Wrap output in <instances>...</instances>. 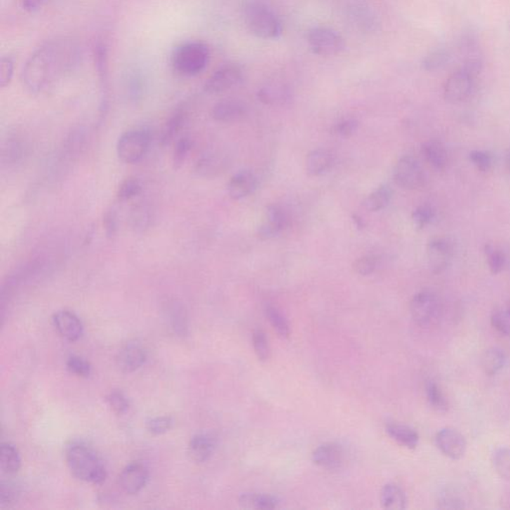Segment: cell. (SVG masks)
I'll list each match as a JSON object with an SVG mask.
<instances>
[{"label":"cell","mask_w":510,"mask_h":510,"mask_svg":"<svg viewBox=\"0 0 510 510\" xmlns=\"http://www.w3.org/2000/svg\"><path fill=\"white\" fill-rule=\"evenodd\" d=\"M440 311V302L435 293L424 290L417 293L410 302L412 318L419 326L427 327L435 321Z\"/></svg>","instance_id":"cell-8"},{"label":"cell","mask_w":510,"mask_h":510,"mask_svg":"<svg viewBox=\"0 0 510 510\" xmlns=\"http://www.w3.org/2000/svg\"><path fill=\"white\" fill-rule=\"evenodd\" d=\"M393 192L388 186L377 187L369 196L365 199L364 205L366 210L370 212H379L384 210L390 203L392 199Z\"/></svg>","instance_id":"cell-32"},{"label":"cell","mask_w":510,"mask_h":510,"mask_svg":"<svg viewBox=\"0 0 510 510\" xmlns=\"http://www.w3.org/2000/svg\"><path fill=\"white\" fill-rule=\"evenodd\" d=\"M253 346L256 357L262 362H267L271 356V349L264 332L255 330L253 334Z\"/></svg>","instance_id":"cell-37"},{"label":"cell","mask_w":510,"mask_h":510,"mask_svg":"<svg viewBox=\"0 0 510 510\" xmlns=\"http://www.w3.org/2000/svg\"><path fill=\"white\" fill-rule=\"evenodd\" d=\"M358 127H359V123L355 119H346V120H342L337 123L334 126L333 129H332V131H333V134H335L336 136L348 137L355 134L358 130Z\"/></svg>","instance_id":"cell-50"},{"label":"cell","mask_w":510,"mask_h":510,"mask_svg":"<svg viewBox=\"0 0 510 510\" xmlns=\"http://www.w3.org/2000/svg\"><path fill=\"white\" fill-rule=\"evenodd\" d=\"M81 46L70 37H57L40 45L27 59L21 72L23 87L40 94L67 77L82 62Z\"/></svg>","instance_id":"cell-1"},{"label":"cell","mask_w":510,"mask_h":510,"mask_svg":"<svg viewBox=\"0 0 510 510\" xmlns=\"http://www.w3.org/2000/svg\"><path fill=\"white\" fill-rule=\"evenodd\" d=\"M382 506L389 510H402L407 507L404 490L395 483H387L381 492Z\"/></svg>","instance_id":"cell-26"},{"label":"cell","mask_w":510,"mask_h":510,"mask_svg":"<svg viewBox=\"0 0 510 510\" xmlns=\"http://www.w3.org/2000/svg\"><path fill=\"white\" fill-rule=\"evenodd\" d=\"M0 466L6 474H15L21 467V457L18 448L11 443H2L0 450Z\"/></svg>","instance_id":"cell-31"},{"label":"cell","mask_w":510,"mask_h":510,"mask_svg":"<svg viewBox=\"0 0 510 510\" xmlns=\"http://www.w3.org/2000/svg\"><path fill=\"white\" fill-rule=\"evenodd\" d=\"M394 180L403 189H416L424 184L423 168L414 156H402L394 168Z\"/></svg>","instance_id":"cell-9"},{"label":"cell","mask_w":510,"mask_h":510,"mask_svg":"<svg viewBox=\"0 0 510 510\" xmlns=\"http://www.w3.org/2000/svg\"><path fill=\"white\" fill-rule=\"evenodd\" d=\"M454 246L443 237H436L429 241L427 246V257L429 267L434 274H442L452 262Z\"/></svg>","instance_id":"cell-11"},{"label":"cell","mask_w":510,"mask_h":510,"mask_svg":"<svg viewBox=\"0 0 510 510\" xmlns=\"http://www.w3.org/2000/svg\"><path fill=\"white\" fill-rule=\"evenodd\" d=\"M258 99L268 106H283L291 100V91L282 83H269L258 90Z\"/></svg>","instance_id":"cell-21"},{"label":"cell","mask_w":510,"mask_h":510,"mask_svg":"<svg viewBox=\"0 0 510 510\" xmlns=\"http://www.w3.org/2000/svg\"><path fill=\"white\" fill-rule=\"evenodd\" d=\"M412 217L415 225L417 229H422L433 222L436 217V212L431 206H420L414 210Z\"/></svg>","instance_id":"cell-40"},{"label":"cell","mask_w":510,"mask_h":510,"mask_svg":"<svg viewBox=\"0 0 510 510\" xmlns=\"http://www.w3.org/2000/svg\"><path fill=\"white\" fill-rule=\"evenodd\" d=\"M490 321L498 333L504 336L510 335V314L506 309L493 312Z\"/></svg>","instance_id":"cell-43"},{"label":"cell","mask_w":510,"mask_h":510,"mask_svg":"<svg viewBox=\"0 0 510 510\" xmlns=\"http://www.w3.org/2000/svg\"><path fill=\"white\" fill-rule=\"evenodd\" d=\"M152 143L151 133L146 128H134L123 133L117 142V155L125 163L141 162Z\"/></svg>","instance_id":"cell-5"},{"label":"cell","mask_w":510,"mask_h":510,"mask_svg":"<svg viewBox=\"0 0 510 510\" xmlns=\"http://www.w3.org/2000/svg\"><path fill=\"white\" fill-rule=\"evenodd\" d=\"M244 21L249 32L262 39H276L282 25L274 11L262 1H250L244 7Z\"/></svg>","instance_id":"cell-4"},{"label":"cell","mask_w":510,"mask_h":510,"mask_svg":"<svg viewBox=\"0 0 510 510\" xmlns=\"http://www.w3.org/2000/svg\"><path fill=\"white\" fill-rule=\"evenodd\" d=\"M307 39L310 48L317 55L335 56L345 49L342 36L331 28H312L308 32Z\"/></svg>","instance_id":"cell-6"},{"label":"cell","mask_w":510,"mask_h":510,"mask_svg":"<svg viewBox=\"0 0 510 510\" xmlns=\"http://www.w3.org/2000/svg\"><path fill=\"white\" fill-rule=\"evenodd\" d=\"M257 187V177L249 170H241L231 177L227 184V193L232 199L246 198Z\"/></svg>","instance_id":"cell-20"},{"label":"cell","mask_w":510,"mask_h":510,"mask_svg":"<svg viewBox=\"0 0 510 510\" xmlns=\"http://www.w3.org/2000/svg\"><path fill=\"white\" fill-rule=\"evenodd\" d=\"M217 448V438L212 434H196L189 443V457L196 462H205L210 459Z\"/></svg>","instance_id":"cell-19"},{"label":"cell","mask_w":510,"mask_h":510,"mask_svg":"<svg viewBox=\"0 0 510 510\" xmlns=\"http://www.w3.org/2000/svg\"><path fill=\"white\" fill-rule=\"evenodd\" d=\"M506 362V356L502 349L492 347L485 351L481 356V368L488 376L497 374Z\"/></svg>","instance_id":"cell-30"},{"label":"cell","mask_w":510,"mask_h":510,"mask_svg":"<svg viewBox=\"0 0 510 510\" xmlns=\"http://www.w3.org/2000/svg\"><path fill=\"white\" fill-rule=\"evenodd\" d=\"M422 153L427 162L436 168L443 170L448 165V152L443 143L436 140H429L422 145Z\"/></svg>","instance_id":"cell-24"},{"label":"cell","mask_w":510,"mask_h":510,"mask_svg":"<svg viewBox=\"0 0 510 510\" xmlns=\"http://www.w3.org/2000/svg\"><path fill=\"white\" fill-rule=\"evenodd\" d=\"M312 459L313 462L321 469L334 471L343 466L345 452L338 443H323L313 452Z\"/></svg>","instance_id":"cell-16"},{"label":"cell","mask_w":510,"mask_h":510,"mask_svg":"<svg viewBox=\"0 0 510 510\" xmlns=\"http://www.w3.org/2000/svg\"><path fill=\"white\" fill-rule=\"evenodd\" d=\"M493 466L502 478L510 479V448H498L493 455Z\"/></svg>","instance_id":"cell-38"},{"label":"cell","mask_w":510,"mask_h":510,"mask_svg":"<svg viewBox=\"0 0 510 510\" xmlns=\"http://www.w3.org/2000/svg\"><path fill=\"white\" fill-rule=\"evenodd\" d=\"M279 504V498L264 493H243L239 497V504L248 509H275Z\"/></svg>","instance_id":"cell-27"},{"label":"cell","mask_w":510,"mask_h":510,"mask_svg":"<svg viewBox=\"0 0 510 510\" xmlns=\"http://www.w3.org/2000/svg\"><path fill=\"white\" fill-rule=\"evenodd\" d=\"M187 122L186 109L180 108L170 115L162 130L163 144L168 145L175 141Z\"/></svg>","instance_id":"cell-25"},{"label":"cell","mask_w":510,"mask_h":510,"mask_svg":"<svg viewBox=\"0 0 510 510\" xmlns=\"http://www.w3.org/2000/svg\"><path fill=\"white\" fill-rule=\"evenodd\" d=\"M53 323L58 333L70 342L79 340L84 332L81 320L68 310H61L55 313Z\"/></svg>","instance_id":"cell-17"},{"label":"cell","mask_w":510,"mask_h":510,"mask_svg":"<svg viewBox=\"0 0 510 510\" xmlns=\"http://www.w3.org/2000/svg\"><path fill=\"white\" fill-rule=\"evenodd\" d=\"M142 184L136 177H128L121 182L117 191V199L120 201H128L137 198L142 193Z\"/></svg>","instance_id":"cell-36"},{"label":"cell","mask_w":510,"mask_h":510,"mask_svg":"<svg viewBox=\"0 0 510 510\" xmlns=\"http://www.w3.org/2000/svg\"><path fill=\"white\" fill-rule=\"evenodd\" d=\"M109 53L108 45L105 41L100 39L95 42L93 47V59L95 68H96L97 74L99 76L100 81L102 82L104 87L107 86L108 83L109 74Z\"/></svg>","instance_id":"cell-29"},{"label":"cell","mask_w":510,"mask_h":510,"mask_svg":"<svg viewBox=\"0 0 510 510\" xmlns=\"http://www.w3.org/2000/svg\"><path fill=\"white\" fill-rule=\"evenodd\" d=\"M474 73L461 68L448 78L443 86V97L448 103L459 104L471 96L476 84Z\"/></svg>","instance_id":"cell-7"},{"label":"cell","mask_w":510,"mask_h":510,"mask_svg":"<svg viewBox=\"0 0 510 510\" xmlns=\"http://www.w3.org/2000/svg\"><path fill=\"white\" fill-rule=\"evenodd\" d=\"M426 395L428 398L429 405L434 409L440 412L447 411L448 401L443 395V391L441 390L440 386L433 380H429L426 384Z\"/></svg>","instance_id":"cell-35"},{"label":"cell","mask_w":510,"mask_h":510,"mask_svg":"<svg viewBox=\"0 0 510 510\" xmlns=\"http://www.w3.org/2000/svg\"><path fill=\"white\" fill-rule=\"evenodd\" d=\"M227 166V159L220 153L210 152L199 159L196 163V172L203 177H212L224 172Z\"/></svg>","instance_id":"cell-23"},{"label":"cell","mask_w":510,"mask_h":510,"mask_svg":"<svg viewBox=\"0 0 510 510\" xmlns=\"http://www.w3.org/2000/svg\"><path fill=\"white\" fill-rule=\"evenodd\" d=\"M243 80V70L236 64H227L220 69L208 80L203 89L208 94L224 93L225 91L237 86Z\"/></svg>","instance_id":"cell-10"},{"label":"cell","mask_w":510,"mask_h":510,"mask_svg":"<svg viewBox=\"0 0 510 510\" xmlns=\"http://www.w3.org/2000/svg\"><path fill=\"white\" fill-rule=\"evenodd\" d=\"M378 267V258L373 255H367L358 258L353 263V269L356 274L368 276L373 274Z\"/></svg>","instance_id":"cell-41"},{"label":"cell","mask_w":510,"mask_h":510,"mask_svg":"<svg viewBox=\"0 0 510 510\" xmlns=\"http://www.w3.org/2000/svg\"><path fill=\"white\" fill-rule=\"evenodd\" d=\"M334 163V156L325 149L310 152L306 158V172L312 177L324 175Z\"/></svg>","instance_id":"cell-22"},{"label":"cell","mask_w":510,"mask_h":510,"mask_svg":"<svg viewBox=\"0 0 510 510\" xmlns=\"http://www.w3.org/2000/svg\"><path fill=\"white\" fill-rule=\"evenodd\" d=\"M265 314H267V320L272 328L280 338L287 339L290 336V325H289L288 320L276 307L272 305L267 306Z\"/></svg>","instance_id":"cell-33"},{"label":"cell","mask_w":510,"mask_h":510,"mask_svg":"<svg viewBox=\"0 0 510 510\" xmlns=\"http://www.w3.org/2000/svg\"><path fill=\"white\" fill-rule=\"evenodd\" d=\"M353 218H354V222L355 224L357 225V227H359V229H364L365 224L364 220H362V217H360L359 215H355Z\"/></svg>","instance_id":"cell-54"},{"label":"cell","mask_w":510,"mask_h":510,"mask_svg":"<svg viewBox=\"0 0 510 510\" xmlns=\"http://www.w3.org/2000/svg\"><path fill=\"white\" fill-rule=\"evenodd\" d=\"M148 479V469L141 462H131L123 469L119 483L128 495H137L146 486Z\"/></svg>","instance_id":"cell-14"},{"label":"cell","mask_w":510,"mask_h":510,"mask_svg":"<svg viewBox=\"0 0 510 510\" xmlns=\"http://www.w3.org/2000/svg\"><path fill=\"white\" fill-rule=\"evenodd\" d=\"M469 160L481 172H488L492 168V156L485 151H478V149L471 151V154H469Z\"/></svg>","instance_id":"cell-49"},{"label":"cell","mask_w":510,"mask_h":510,"mask_svg":"<svg viewBox=\"0 0 510 510\" xmlns=\"http://www.w3.org/2000/svg\"><path fill=\"white\" fill-rule=\"evenodd\" d=\"M386 431L390 438L403 447L415 448L419 443L420 438L417 431L405 424H389L387 426Z\"/></svg>","instance_id":"cell-28"},{"label":"cell","mask_w":510,"mask_h":510,"mask_svg":"<svg viewBox=\"0 0 510 510\" xmlns=\"http://www.w3.org/2000/svg\"><path fill=\"white\" fill-rule=\"evenodd\" d=\"M66 366H67L68 371L71 374L82 377V378H87L91 374V365L86 360L78 357V356H72V357L69 358Z\"/></svg>","instance_id":"cell-42"},{"label":"cell","mask_w":510,"mask_h":510,"mask_svg":"<svg viewBox=\"0 0 510 510\" xmlns=\"http://www.w3.org/2000/svg\"><path fill=\"white\" fill-rule=\"evenodd\" d=\"M448 58V52L445 50L440 49L431 52L429 56L424 58L423 66L426 70H435L445 65Z\"/></svg>","instance_id":"cell-48"},{"label":"cell","mask_w":510,"mask_h":510,"mask_svg":"<svg viewBox=\"0 0 510 510\" xmlns=\"http://www.w3.org/2000/svg\"><path fill=\"white\" fill-rule=\"evenodd\" d=\"M105 229L109 236H112L116 231V217L113 213H108L105 217Z\"/></svg>","instance_id":"cell-53"},{"label":"cell","mask_w":510,"mask_h":510,"mask_svg":"<svg viewBox=\"0 0 510 510\" xmlns=\"http://www.w3.org/2000/svg\"><path fill=\"white\" fill-rule=\"evenodd\" d=\"M509 168H510V155L509 156Z\"/></svg>","instance_id":"cell-56"},{"label":"cell","mask_w":510,"mask_h":510,"mask_svg":"<svg viewBox=\"0 0 510 510\" xmlns=\"http://www.w3.org/2000/svg\"><path fill=\"white\" fill-rule=\"evenodd\" d=\"M486 260H488V267L493 274H498L504 269L506 265V256L504 251L493 246V244H486L485 248Z\"/></svg>","instance_id":"cell-34"},{"label":"cell","mask_w":510,"mask_h":510,"mask_svg":"<svg viewBox=\"0 0 510 510\" xmlns=\"http://www.w3.org/2000/svg\"><path fill=\"white\" fill-rule=\"evenodd\" d=\"M14 74V59L13 56H4L0 62V86L6 88L11 84Z\"/></svg>","instance_id":"cell-46"},{"label":"cell","mask_w":510,"mask_h":510,"mask_svg":"<svg viewBox=\"0 0 510 510\" xmlns=\"http://www.w3.org/2000/svg\"><path fill=\"white\" fill-rule=\"evenodd\" d=\"M66 462L71 474L85 483L101 485L107 478L106 467L96 452L87 443L72 442L65 452Z\"/></svg>","instance_id":"cell-2"},{"label":"cell","mask_w":510,"mask_h":510,"mask_svg":"<svg viewBox=\"0 0 510 510\" xmlns=\"http://www.w3.org/2000/svg\"><path fill=\"white\" fill-rule=\"evenodd\" d=\"M107 402L116 414L123 415L129 410V400L121 391H112L107 397Z\"/></svg>","instance_id":"cell-44"},{"label":"cell","mask_w":510,"mask_h":510,"mask_svg":"<svg viewBox=\"0 0 510 510\" xmlns=\"http://www.w3.org/2000/svg\"><path fill=\"white\" fill-rule=\"evenodd\" d=\"M506 310H507V311H509V313L510 314V303H509V306H507Z\"/></svg>","instance_id":"cell-55"},{"label":"cell","mask_w":510,"mask_h":510,"mask_svg":"<svg viewBox=\"0 0 510 510\" xmlns=\"http://www.w3.org/2000/svg\"><path fill=\"white\" fill-rule=\"evenodd\" d=\"M47 0H18L19 6L26 13H33L40 11Z\"/></svg>","instance_id":"cell-52"},{"label":"cell","mask_w":510,"mask_h":510,"mask_svg":"<svg viewBox=\"0 0 510 510\" xmlns=\"http://www.w3.org/2000/svg\"><path fill=\"white\" fill-rule=\"evenodd\" d=\"M248 114V107L236 99H224L213 106L212 117L217 122L234 123L241 121Z\"/></svg>","instance_id":"cell-18"},{"label":"cell","mask_w":510,"mask_h":510,"mask_svg":"<svg viewBox=\"0 0 510 510\" xmlns=\"http://www.w3.org/2000/svg\"><path fill=\"white\" fill-rule=\"evenodd\" d=\"M147 360V351L139 341L126 343L117 356V364L125 373H133L143 366Z\"/></svg>","instance_id":"cell-15"},{"label":"cell","mask_w":510,"mask_h":510,"mask_svg":"<svg viewBox=\"0 0 510 510\" xmlns=\"http://www.w3.org/2000/svg\"><path fill=\"white\" fill-rule=\"evenodd\" d=\"M289 225L288 215L281 206L271 205L265 212L262 224L258 227L257 234L262 239H271L286 231Z\"/></svg>","instance_id":"cell-12"},{"label":"cell","mask_w":510,"mask_h":510,"mask_svg":"<svg viewBox=\"0 0 510 510\" xmlns=\"http://www.w3.org/2000/svg\"><path fill=\"white\" fill-rule=\"evenodd\" d=\"M208 45L201 41L184 42L175 47L170 56L173 70L182 77H194L206 70L210 62Z\"/></svg>","instance_id":"cell-3"},{"label":"cell","mask_w":510,"mask_h":510,"mask_svg":"<svg viewBox=\"0 0 510 510\" xmlns=\"http://www.w3.org/2000/svg\"><path fill=\"white\" fill-rule=\"evenodd\" d=\"M173 419L170 417L163 416L152 417L147 422V429L153 435H162L167 433L173 427Z\"/></svg>","instance_id":"cell-45"},{"label":"cell","mask_w":510,"mask_h":510,"mask_svg":"<svg viewBox=\"0 0 510 510\" xmlns=\"http://www.w3.org/2000/svg\"><path fill=\"white\" fill-rule=\"evenodd\" d=\"M352 16L354 18L357 25L361 26L363 28H369L372 29V26L375 25V18L372 15L371 11L368 9V7L364 6H356L352 9Z\"/></svg>","instance_id":"cell-47"},{"label":"cell","mask_w":510,"mask_h":510,"mask_svg":"<svg viewBox=\"0 0 510 510\" xmlns=\"http://www.w3.org/2000/svg\"><path fill=\"white\" fill-rule=\"evenodd\" d=\"M18 492L15 486L11 483H1V490H0V504L1 506H6L13 504L18 498Z\"/></svg>","instance_id":"cell-51"},{"label":"cell","mask_w":510,"mask_h":510,"mask_svg":"<svg viewBox=\"0 0 510 510\" xmlns=\"http://www.w3.org/2000/svg\"><path fill=\"white\" fill-rule=\"evenodd\" d=\"M436 443L438 450L450 459H461L466 454V440L457 429L452 428L440 429L436 436Z\"/></svg>","instance_id":"cell-13"},{"label":"cell","mask_w":510,"mask_h":510,"mask_svg":"<svg viewBox=\"0 0 510 510\" xmlns=\"http://www.w3.org/2000/svg\"><path fill=\"white\" fill-rule=\"evenodd\" d=\"M193 142L189 137H182L175 142L174 152H173V163L175 168H180L184 165L192 151Z\"/></svg>","instance_id":"cell-39"}]
</instances>
